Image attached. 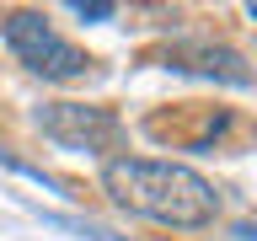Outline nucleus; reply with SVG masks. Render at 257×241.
I'll return each mask as SVG.
<instances>
[{
	"instance_id": "f257e3e1",
	"label": "nucleus",
	"mask_w": 257,
	"mask_h": 241,
	"mask_svg": "<svg viewBox=\"0 0 257 241\" xmlns=\"http://www.w3.org/2000/svg\"><path fill=\"white\" fill-rule=\"evenodd\" d=\"M102 188L118 209H128L150 225H166V230H204L220 214L214 182H204L193 166H177V161L118 156L102 166Z\"/></svg>"
},
{
	"instance_id": "f03ea898",
	"label": "nucleus",
	"mask_w": 257,
	"mask_h": 241,
	"mask_svg": "<svg viewBox=\"0 0 257 241\" xmlns=\"http://www.w3.org/2000/svg\"><path fill=\"white\" fill-rule=\"evenodd\" d=\"M0 32H6L11 54L43 80H80V75H91V64H96L91 54L64 43L59 32L48 27V16H38V11H6L0 16Z\"/></svg>"
},
{
	"instance_id": "7ed1b4c3",
	"label": "nucleus",
	"mask_w": 257,
	"mask_h": 241,
	"mask_svg": "<svg viewBox=\"0 0 257 241\" xmlns=\"http://www.w3.org/2000/svg\"><path fill=\"white\" fill-rule=\"evenodd\" d=\"M38 129H43L54 145H64V150H107V145H118V134H123L118 112L86 107V102H43V107H38Z\"/></svg>"
},
{
	"instance_id": "20e7f679",
	"label": "nucleus",
	"mask_w": 257,
	"mask_h": 241,
	"mask_svg": "<svg viewBox=\"0 0 257 241\" xmlns=\"http://www.w3.org/2000/svg\"><path fill=\"white\" fill-rule=\"evenodd\" d=\"M166 70H188V75H209L225 86H252V70L236 48H209V43H172L166 48Z\"/></svg>"
},
{
	"instance_id": "39448f33",
	"label": "nucleus",
	"mask_w": 257,
	"mask_h": 241,
	"mask_svg": "<svg viewBox=\"0 0 257 241\" xmlns=\"http://www.w3.org/2000/svg\"><path fill=\"white\" fill-rule=\"evenodd\" d=\"M48 225H54V230H70V236H80V241H134V236H118V230H107V225H96V220H64V214H48Z\"/></svg>"
},
{
	"instance_id": "423d86ee",
	"label": "nucleus",
	"mask_w": 257,
	"mask_h": 241,
	"mask_svg": "<svg viewBox=\"0 0 257 241\" xmlns=\"http://www.w3.org/2000/svg\"><path fill=\"white\" fill-rule=\"evenodd\" d=\"M70 11H75L80 22H107L118 6H112V0H70Z\"/></svg>"
}]
</instances>
